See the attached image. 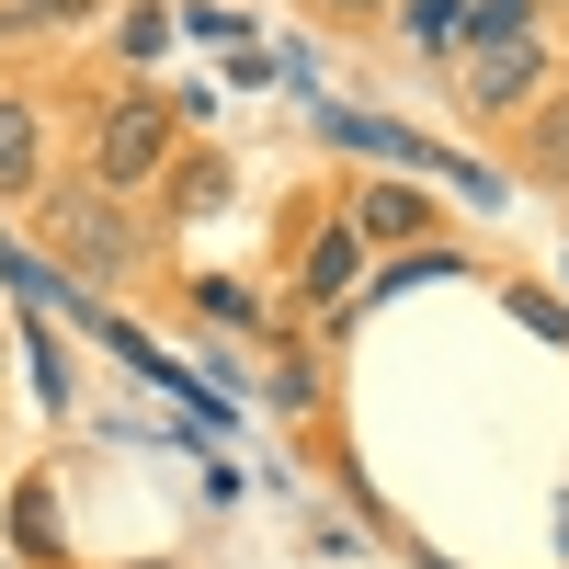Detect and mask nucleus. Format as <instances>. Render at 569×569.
I'll list each match as a JSON object with an SVG mask.
<instances>
[{
  "label": "nucleus",
  "mask_w": 569,
  "mask_h": 569,
  "mask_svg": "<svg viewBox=\"0 0 569 569\" xmlns=\"http://www.w3.org/2000/svg\"><path fill=\"white\" fill-rule=\"evenodd\" d=\"M160 160H171L160 103H114V114H103V137H91V171H103V194H137Z\"/></svg>",
  "instance_id": "nucleus-1"
},
{
  "label": "nucleus",
  "mask_w": 569,
  "mask_h": 569,
  "mask_svg": "<svg viewBox=\"0 0 569 569\" xmlns=\"http://www.w3.org/2000/svg\"><path fill=\"white\" fill-rule=\"evenodd\" d=\"M58 240L80 251V273H126V251H137L126 217H114V194H69V206H58Z\"/></svg>",
  "instance_id": "nucleus-2"
},
{
  "label": "nucleus",
  "mask_w": 569,
  "mask_h": 569,
  "mask_svg": "<svg viewBox=\"0 0 569 569\" xmlns=\"http://www.w3.org/2000/svg\"><path fill=\"white\" fill-rule=\"evenodd\" d=\"M319 137H330V149H365V160H410V171H445V160L421 149L410 126H388V114H330V103H319Z\"/></svg>",
  "instance_id": "nucleus-3"
},
{
  "label": "nucleus",
  "mask_w": 569,
  "mask_h": 569,
  "mask_svg": "<svg viewBox=\"0 0 569 569\" xmlns=\"http://www.w3.org/2000/svg\"><path fill=\"white\" fill-rule=\"evenodd\" d=\"M512 91H536V34H512V46H479V58H467V103H479V114H501Z\"/></svg>",
  "instance_id": "nucleus-4"
},
{
  "label": "nucleus",
  "mask_w": 569,
  "mask_h": 569,
  "mask_svg": "<svg viewBox=\"0 0 569 569\" xmlns=\"http://www.w3.org/2000/svg\"><path fill=\"white\" fill-rule=\"evenodd\" d=\"M399 23L421 58H456V23H467V0H399Z\"/></svg>",
  "instance_id": "nucleus-5"
},
{
  "label": "nucleus",
  "mask_w": 569,
  "mask_h": 569,
  "mask_svg": "<svg viewBox=\"0 0 569 569\" xmlns=\"http://www.w3.org/2000/svg\"><path fill=\"white\" fill-rule=\"evenodd\" d=\"M512 34H536V0H479L456 23V46H512Z\"/></svg>",
  "instance_id": "nucleus-6"
},
{
  "label": "nucleus",
  "mask_w": 569,
  "mask_h": 569,
  "mask_svg": "<svg viewBox=\"0 0 569 569\" xmlns=\"http://www.w3.org/2000/svg\"><path fill=\"white\" fill-rule=\"evenodd\" d=\"M353 262H365V251H353V228H330V240L308 251V297H342V284H353Z\"/></svg>",
  "instance_id": "nucleus-7"
},
{
  "label": "nucleus",
  "mask_w": 569,
  "mask_h": 569,
  "mask_svg": "<svg viewBox=\"0 0 569 569\" xmlns=\"http://www.w3.org/2000/svg\"><path fill=\"white\" fill-rule=\"evenodd\" d=\"M353 228H365V240H410V228H421V194H365Z\"/></svg>",
  "instance_id": "nucleus-8"
},
{
  "label": "nucleus",
  "mask_w": 569,
  "mask_h": 569,
  "mask_svg": "<svg viewBox=\"0 0 569 569\" xmlns=\"http://www.w3.org/2000/svg\"><path fill=\"white\" fill-rule=\"evenodd\" d=\"M0 182H34V114L0 103Z\"/></svg>",
  "instance_id": "nucleus-9"
},
{
  "label": "nucleus",
  "mask_w": 569,
  "mask_h": 569,
  "mask_svg": "<svg viewBox=\"0 0 569 569\" xmlns=\"http://www.w3.org/2000/svg\"><path fill=\"white\" fill-rule=\"evenodd\" d=\"M103 12V0H0V34H34V23H80Z\"/></svg>",
  "instance_id": "nucleus-10"
},
{
  "label": "nucleus",
  "mask_w": 569,
  "mask_h": 569,
  "mask_svg": "<svg viewBox=\"0 0 569 569\" xmlns=\"http://www.w3.org/2000/svg\"><path fill=\"white\" fill-rule=\"evenodd\" d=\"M536 171H547V182H569V103H547V114H536Z\"/></svg>",
  "instance_id": "nucleus-11"
},
{
  "label": "nucleus",
  "mask_w": 569,
  "mask_h": 569,
  "mask_svg": "<svg viewBox=\"0 0 569 569\" xmlns=\"http://www.w3.org/2000/svg\"><path fill=\"white\" fill-rule=\"evenodd\" d=\"M114 46H126V58H160V46H171V12H160V0H137V12H126V34H114Z\"/></svg>",
  "instance_id": "nucleus-12"
}]
</instances>
